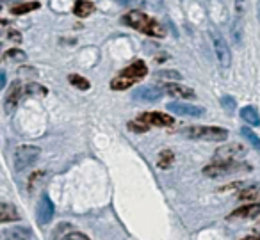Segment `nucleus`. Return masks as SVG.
Returning a JSON list of instances; mask_svg holds the SVG:
<instances>
[{
    "label": "nucleus",
    "instance_id": "nucleus-1",
    "mask_svg": "<svg viewBox=\"0 0 260 240\" xmlns=\"http://www.w3.org/2000/svg\"><path fill=\"white\" fill-rule=\"evenodd\" d=\"M146 75H148V66H146V62H143L141 59H138V61H134L130 66H126L125 70H121V72L111 80V89L125 91V89H128L130 86L138 84L139 80H143Z\"/></svg>",
    "mask_w": 260,
    "mask_h": 240
},
{
    "label": "nucleus",
    "instance_id": "nucleus-2",
    "mask_svg": "<svg viewBox=\"0 0 260 240\" xmlns=\"http://www.w3.org/2000/svg\"><path fill=\"white\" fill-rule=\"evenodd\" d=\"M123 23H126L128 27H134L136 30L139 32H145L148 36H153V38H164L166 36V30L164 27L160 25L157 20L150 18L146 13H141V11H130L123 16Z\"/></svg>",
    "mask_w": 260,
    "mask_h": 240
},
{
    "label": "nucleus",
    "instance_id": "nucleus-3",
    "mask_svg": "<svg viewBox=\"0 0 260 240\" xmlns=\"http://www.w3.org/2000/svg\"><path fill=\"white\" fill-rule=\"evenodd\" d=\"M241 171H251V167L248 164H242V162H235V160L214 162V164L203 167V175L209 176V178H224V176L235 175V173H241Z\"/></svg>",
    "mask_w": 260,
    "mask_h": 240
},
{
    "label": "nucleus",
    "instance_id": "nucleus-4",
    "mask_svg": "<svg viewBox=\"0 0 260 240\" xmlns=\"http://www.w3.org/2000/svg\"><path fill=\"white\" fill-rule=\"evenodd\" d=\"M184 133L189 139H194V141H224L228 137V130L219 128V126H209V125L189 126V128L184 130Z\"/></svg>",
    "mask_w": 260,
    "mask_h": 240
},
{
    "label": "nucleus",
    "instance_id": "nucleus-5",
    "mask_svg": "<svg viewBox=\"0 0 260 240\" xmlns=\"http://www.w3.org/2000/svg\"><path fill=\"white\" fill-rule=\"evenodd\" d=\"M40 155H41V150L38 146H32V144H23V146H18L15 150V158H13V162H15V169L18 173L25 171L27 167L34 165V162L40 158Z\"/></svg>",
    "mask_w": 260,
    "mask_h": 240
},
{
    "label": "nucleus",
    "instance_id": "nucleus-6",
    "mask_svg": "<svg viewBox=\"0 0 260 240\" xmlns=\"http://www.w3.org/2000/svg\"><path fill=\"white\" fill-rule=\"evenodd\" d=\"M210 38H212V45H214V50H216V57H217L219 66L224 70L230 68L232 55H230V48H228V43L224 41V38L221 36L217 30H212V32H210Z\"/></svg>",
    "mask_w": 260,
    "mask_h": 240
},
{
    "label": "nucleus",
    "instance_id": "nucleus-7",
    "mask_svg": "<svg viewBox=\"0 0 260 240\" xmlns=\"http://www.w3.org/2000/svg\"><path fill=\"white\" fill-rule=\"evenodd\" d=\"M23 86L20 80H16V82H13V86L9 87V91L6 93V98H4V111L6 114H13V112L16 111V107H18L20 104V98H22L23 94Z\"/></svg>",
    "mask_w": 260,
    "mask_h": 240
},
{
    "label": "nucleus",
    "instance_id": "nucleus-8",
    "mask_svg": "<svg viewBox=\"0 0 260 240\" xmlns=\"http://www.w3.org/2000/svg\"><path fill=\"white\" fill-rule=\"evenodd\" d=\"M54 212H55V207H54V203H52V199L47 194H43L40 203H38V210H36L38 224L40 226L48 224V222L52 221V217H54Z\"/></svg>",
    "mask_w": 260,
    "mask_h": 240
},
{
    "label": "nucleus",
    "instance_id": "nucleus-9",
    "mask_svg": "<svg viewBox=\"0 0 260 240\" xmlns=\"http://www.w3.org/2000/svg\"><path fill=\"white\" fill-rule=\"evenodd\" d=\"M166 109L178 116H191V118H200V116L205 114V109L203 107H196V105L191 104H182V101H170L166 105Z\"/></svg>",
    "mask_w": 260,
    "mask_h": 240
},
{
    "label": "nucleus",
    "instance_id": "nucleus-10",
    "mask_svg": "<svg viewBox=\"0 0 260 240\" xmlns=\"http://www.w3.org/2000/svg\"><path fill=\"white\" fill-rule=\"evenodd\" d=\"M166 93L164 87L157 86H141L132 93V98L138 101H157L162 94Z\"/></svg>",
    "mask_w": 260,
    "mask_h": 240
},
{
    "label": "nucleus",
    "instance_id": "nucleus-11",
    "mask_svg": "<svg viewBox=\"0 0 260 240\" xmlns=\"http://www.w3.org/2000/svg\"><path fill=\"white\" fill-rule=\"evenodd\" d=\"M138 119L150 126H171L175 123V119L166 112H145Z\"/></svg>",
    "mask_w": 260,
    "mask_h": 240
},
{
    "label": "nucleus",
    "instance_id": "nucleus-12",
    "mask_svg": "<svg viewBox=\"0 0 260 240\" xmlns=\"http://www.w3.org/2000/svg\"><path fill=\"white\" fill-rule=\"evenodd\" d=\"M246 153V148L242 144H237V143H232V144H226V146H221L217 148L216 151V158L217 160H234V158L241 157V155Z\"/></svg>",
    "mask_w": 260,
    "mask_h": 240
},
{
    "label": "nucleus",
    "instance_id": "nucleus-13",
    "mask_svg": "<svg viewBox=\"0 0 260 240\" xmlns=\"http://www.w3.org/2000/svg\"><path fill=\"white\" fill-rule=\"evenodd\" d=\"M2 240H32V231L25 226H11L2 231Z\"/></svg>",
    "mask_w": 260,
    "mask_h": 240
},
{
    "label": "nucleus",
    "instance_id": "nucleus-14",
    "mask_svg": "<svg viewBox=\"0 0 260 240\" xmlns=\"http://www.w3.org/2000/svg\"><path fill=\"white\" fill-rule=\"evenodd\" d=\"M258 215H260V203H253V204H248V207L237 208V210L228 215V219H237V217L255 219V217H258Z\"/></svg>",
    "mask_w": 260,
    "mask_h": 240
},
{
    "label": "nucleus",
    "instance_id": "nucleus-15",
    "mask_svg": "<svg viewBox=\"0 0 260 240\" xmlns=\"http://www.w3.org/2000/svg\"><path fill=\"white\" fill-rule=\"evenodd\" d=\"M164 91L170 93L171 96L175 98H194V91L191 87H185V86H180V84H164Z\"/></svg>",
    "mask_w": 260,
    "mask_h": 240
},
{
    "label": "nucleus",
    "instance_id": "nucleus-16",
    "mask_svg": "<svg viewBox=\"0 0 260 240\" xmlns=\"http://www.w3.org/2000/svg\"><path fill=\"white\" fill-rule=\"evenodd\" d=\"M13 221H20V214L13 204L9 203H2L0 204V222L6 224V222H13Z\"/></svg>",
    "mask_w": 260,
    "mask_h": 240
},
{
    "label": "nucleus",
    "instance_id": "nucleus-17",
    "mask_svg": "<svg viewBox=\"0 0 260 240\" xmlns=\"http://www.w3.org/2000/svg\"><path fill=\"white\" fill-rule=\"evenodd\" d=\"M73 13H75L79 18H86L91 13H94V4L89 2V0H77L75 8H73Z\"/></svg>",
    "mask_w": 260,
    "mask_h": 240
},
{
    "label": "nucleus",
    "instance_id": "nucleus-18",
    "mask_svg": "<svg viewBox=\"0 0 260 240\" xmlns=\"http://www.w3.org/2000/svg\"><path fill=\"white\" fill-rule=\"evenodd\" d=\"M241 118L244 119V121L248 123V125H251V126H258L260 125V116H258V112H256V109L251 107V105H248V107H242Z\"/></svg>",
    "mask_w": 260,
    "mask_h": 240
},
{
    "label": "nucleus",
    "instance_id": "nucleus-19",
    "mask_svg": "<svg viewBox=\"0 0 260 240\" xmlns=\"http://www.w3.org/2000/svg\"><path fill=\"white\" fill-rule=\"evenodd\" d=\"M175 160V155L171 150H162L159 153V157H157V167L159 169H168L171 167V164H173Z\"/></svg>",
    "mask_w": 260,
    "mask_h": 240
},
{
    "label": "nucleus",
    "instance_id": "nucleus-20",
    "mask_svg": "<svg viewBox=\"0 0 260 240\" xmlns=\"http://www.w3.org/2000/svg\"><path fill=\"white\" fill-rule=\"evenodd\" d=\"M241 135L244 137V139L248 141V143L251 144L255 150L260 151V139H258V135H256V133L253 132L251 128H248V126H242V128H241Z\"/></svg>",
    "mask_w": 260,
    "mask_h": 240
},
{
    "label": "nucleus",
    "instance_id": "nucleus-21",
    "mask_svg": "<svg viewBox=\"0 0 260 240\" xmlns=\"http://www.w3.org/2000/svg\"><path fill=\"white\" fill-rule=\"evenodd\" d=\"M239 199H244V201H258L260 199V187H248V189L241 190L239 194Z\"/></svg>",
    "mask_w": 260,
    "mask_h": 240
},
{
    "label": "nucleus",
    "instance_id": "nucleus-22",
    "mask_svg": "<svg viewBox=\"0 0 260 240\" xmlns=\"http://www.w3.org/2000/svg\"><path fill=\"white\" fill-rule=\"evenodd\" d=\"M40 8V2H23V4H18L11 9L13 15H25V13H30L34 9Z\"/></svg>",
    "mask_w": 260,
    "mask_h": 240
},
{
    "label": "nucleus",
    "instance_id": "nucleus-23",
    "mask_svg": "<svg viewBox=\"0 0 260 240\" xmlns=\"http://www.w3.org/2000/svg\"><path fill=\"white\" fill-rule=\"evenodd\" d=\"M68 80H70V84H72V86H75V87H77V89L87 91V89L91 87L89 80L84 79V77H80V75H75V73H73V75H70V77H68Z\"/></svg>",
    "mask_w": 260,
    "mask_h": 240
},
{
    "label": "nucleus",
    "instance_id": "nucleus-24",
    "mask_svg": "<svg viewBox=\"0 0 260 240\" xmlns=\"http://www.w3.org/2000/svg\"><path fill=\"white\" fill-rule=\"evenodd\" d=\"M25 93L27 94H40V96H45V94H48V89L45 86H40V84H29V86L25 87Z\"/></svg>",
    "mask_w": 260,
    "mask_h": 240
},
{
    "label": "nucleus",
    "instance_id": "nucleus-25",
    "mask_svg": "<svg viewBox=\"0 0 260 240\" xmlns=\"http://www.w3.org/2000/svg\"><path fill=\"white\" fill-rule=\"evenodd\" d=\"M25 52L18 50V48H11V50L6 52V59L8 61H25Z\"/></svg>",
    "mask_w": 260,
    "mask_h": 240
},
{
    "label": "nucleus",
    "instance_id": "nucleus-26",
    "mask_svg": "<svg viewBox=\"0 0 260 240\" xmlns=\"http://www.w3.org/2000/svg\"><path fill=\"white\" fill-rule=\"evenodd\" d=\"M157 77L159 79H171V80H180L182 75L178 72H175V70H160V72H157Z\"/></svg>",
    "mask_w": 260,
    "mask_h": 240
},
{
    "label": "nucleus",
    "instance_id": "nucleus-27",
    "mask_svg": "<svg viewBox=\"0 0 260 240\" xmlns=\"http://www.w3.org/2000/svg\"><path fill=\"white\" fill-rule=\"evenodd\" d=\"M128 130H132V132H148L150 125H146V123H141L138 119V121H130L128 123Z\"/></svg>",
    "mask_w": 260,
    "mask_h": 240
},
{
    "label": "nucleus",
    "instance_id": "nucleus-28",
    "mask_svg": "<svg viewBox=\"0 0 260 240\" xmlns=\"http://www.w3.org/2000/svg\"><path fill=\"white\" fill-rule=\"evenodd\" d=\"M221 105H223V109H224V111H228V112H234L235 107H237V104H235V100L232 96H223V98H221Z\"/></svg>",
    "mask_w": 260,
    "mask_h": 240
},
{
    "label": "nucleus",
    "instance_id": "nucleus-29",
    "mask_svg": "<svg viewBox=\"0 0 260 240\" xmlns=\"http://www.w3.org/2000/svg\"><path fill=\"white\" fill-rule=\"evenodd\" d=\"M61 240H89V236H86L84 233L75 231V233H68V235L62 236Z\"/></svg>",
    "mask_w": 260,
    "mask_h": 240
},
{
    "label": "nucleus",
    "instance_id": "nucleus-30",
    "mask_svg": "<svg viewBox=\"0 0 260 240\" xmlns=\"http://www.w3.org/2000/svg\"><path fill=\"white\" fill-rule=\"evenodd\" d=\"M8 40L9 41H15V43H22V34L18 30H9L8 32Z\"/></svg>",
    "mask_w": 260,
    "mask_h": 240
},
{
    "label": "nucleus",
    "instance_id": "nucleus-31",
    "mask_svg": "<svg viewBox=\"0 0 260 240\" xmlns=\"http://www.w3.org/2000/svg\"><path fill=\"white\" fill-rule=\"evenodd\" d=\"M244 2H246V0H235V9H237V15L239 16L244 13Z\"/></svg>",
    "mask_w": 260,
    "mask_h": 240
},
{
    "label": "nucleus",
    "instance_id": "nucleus-32",
    "mask_svg": "<svg viewBox=\"0 0 260 240\" xmlns=\"http://www.w3.org/2000/svg\"><path fill=\"white\" fill-rule=\"evenodd\" d=\"M6 86V73L2 72V77H0V87H4Z\"/></svg>",
    "mask_w": 260,
    "mask_h": 240
},
{
    "label": "nucleus",
    "instance_id": "nucleus-33",
    "mask_svg": "<svg viewBox=\"0 0 260 240\" xmlns=\"http://www.w3.org/2000/svg\"><path fill=\"white\" fill-rule=\"evenodd\" d=\"M256 18L260 22V0H256Z\"/></svg>",
    "mask_w": 260,
    "mask_h": 240
},
{
    "label": "nucleus",
    "instance_id": "nucleus-34",
    "mask_svg": "<svg viewBox=\"0 0 260 240\" xmlns=\"http://www.w3.org/2000/svg\"><path fill=\"white\" fill-rule=\"evenodd\" d=\"M242 240H260L258 236H246V238H242Z\"/></svg>",
    "mask_w": 260,
    "mask_h": 240
},
{
    "label": "nucleus",
    "instance_id": "nucleus-35",
    "mask_svg": "<svg viewBox=\"0 0 260 240\" xmlns=\"http://www.w3.org/2000/svg\"><path fill=\"white\" fill-rule=\"evenodd\" d=\"M258 229H260V222H258Z\"/></svg>",
    "mask_w": 260,
    "mask_h": 240
}]
</instances>
